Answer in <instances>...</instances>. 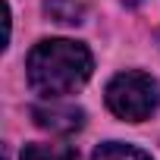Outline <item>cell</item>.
Here are the masks:
<instances>
[{"label": "cell", "mask_w": 160, "mask_h": 160, "mask_svg": "<svg viewBox=\"0 0 160 160\" xmlns=\"http://www.w3.org/2000/svg\"><path fill=\"white\" fill-rule=\"evenodd\" d=\"M94 60L91 50L69 38H47L38 41L25 60V75L35 94L44 101H57L66 94H75L91 78Z\"/></svg>", "instance_id": "1"}, {"label": "cell", "mask_w": 160, "mask_h": 160, "mask_svg": "<svg viewBox=\"0 0 160 160\" xmlns=\"http://www.w3.org/2000/svg\"><path fill=\"white\" fill-rule=\"evenodd\" d=\"M107 107L113 116L126 122H144L160 107V85L157 78L138 69H126L110 78L107 85Z\"/></svg>", "instance_id": "2"}, {"label": "cell", "mask_w": 160, "mask_h": 160, "mask_svg": "<svg viewBox=\"0 0 160 160\" xmlns=\"http://www.w3.org/2000/svg\"><path fill=\"white\" fill-rule=\"evenodd\" d=\"M32 116H35V122H38L41 129H47V132H53V135H72V132H78V129L85 126V110H82V107L57 104V101L38 104V107L32 110Z\"/></svg>", "instance_id": "3"}, {"label": "cell", "mask_w": 160, "mask_h": 160, "mask_svg": "<svg viewBox=\"0 0 160 160\" xmlns=\"http://www.w3.org/2000/svg\"><path fill=\"white\" fill-rule=\"evenodd\" d=\"M44 13L60 25H78L85 19L82 0H44Z\"/></svg>", "instance_id": "4"}, {"label": "cell", "mask_w": 160, "mask_h": 160, "mask_svg": "<svg viewBox=\"0 0 160 160\" xmlns=\"http://www.w3.org/2000/svg\"><path fill=\"white\" fill-rule=\"evenodd\" d=\"M22 160H78V151L69 144H28Z\"/></svg>", "instance_id": "5"}, {"label": "cell", "mask_w": 160, "mask_h": 160, "mask_svg": "<svg viewBox=\"0 0 160 160\" xmlns=\"http://www.w3.org/2000/svg\"><path fill=\"white\" fill-rule=\"evenodd\" d=\"M91 160H151V154H144L141 148L132 144H119V141H107L94 151Z\"/></svg>", "instance_id": "6"}, {"label": "cell", "mask_w": 160, "mask_h": 160, "mask_svg": "<svg viewBox=\"0 0 160 160\" xmlns=\"http://www.w3.org/2000/svg\"><path fill=\"white\" fill-rule=\"evenodd\" d=\"M122 3H126V7H135V3H141V0H122Z\"/></svg>", "instance_id": "7"}]
</instances>
